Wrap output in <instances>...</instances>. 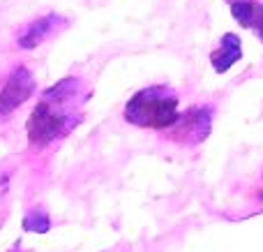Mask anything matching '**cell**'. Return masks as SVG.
<instances>
[{
	"label": "cell",
	"instance_id": "6",
	"mask_svg": "<svg viewBox=\"0 0 263 252\" xmlns=\"http://www.w3.org/2000/svg\"><path fill=\"white\" fill-rule=\"evenodd\" d=\"M242 58V44L240 37L236 32H224L222 40H219V46L210 53V65L217 74H224L227 69H231L238 60Z\"/></svg>",
	"mask_w": 263,
	"mask_h": 252
},
{
	"label": "cell",
	"instance_id": "1",
	"mask_svg": "<svg viewBox=\"0 0 263 252\" xmlns=\"http://www.w3.org/2000/svg\"><path fill=\"white\" fill-rule=\"evenodd\" d=\"M90 93V86L79 77H65L46 88L26 123L28 141L44 148L67 137L83 120V106Z\"/></svg>",
	"mask_w": 263,
	"mask_h": 252
},
{
	"label": "cell",
	"instance_id": "2",
	"mask_svg": "<svg viewBox=\"0 0 263 252\" xmlns=\"http://www.w3.org/2000/svg\"><path fill=\"white\" fill-rule=\"evenodd\" d=\"M125 120L136 128L164 130L178 120V93L171 86H148L134 93L125 104Z\"/></svg>",
	"mask_w": 263,
	"mask_h": 252
},
{
	"label": "cell",
	"instance_id": "5",
	"mask_svg": "<svg viewBox=\"0 0 263 252\" xmlns=\"http://www.w3.org/2000/svg\"><path fill=\"white\" fill-rule=\"evenodd\" d=\"M67 28V19L60 16V14L51 12V14H44V16L35 19V21L26 23V26L18 30L16 35V46L23 51H30V49H37L40 44H44L46 40L55 37L60 30Z\"/></svg>",
	"mask_w": 263,
	"mask_h": 252
},
{
	"label": "cell",
	"instance_id": "7",
	"mask_svg": "<svg viewBox=\"0 0 263 252\" xmlns=\"http://www.w3.org/2000/svg\"><path fill=\"white\" fill-rule=\"evenodd\" d=\"M229 9L242 28H252L263 42V3L259 0H229Z\"/></svg>",
	"mask_w": 263,
	"mask_h": 252
},
{
	"label": "cell",
	"instance_id": "4",
	"mask_svg": "<svg viewBox=\"0 0 263 252\" xmlns=\"http://www.w3.org/2000/svg\"><path fill=\"white\" fill-rule=\"evenodd\" d=\"M35 77L26 65H18L9 72V77L5 79V86L0 88V120L9 118L21 104H26L28 97H32L35 93Z\"/></svg>",
	"mask_w": 263,
	"mask_h": 252
},
{
	"label": "cell",
	"instance_id": "8",
	"mask_svg": "<svg viewBox=\"0 0 263 252\" xmlns=\"http://www.w3.org/2000/svg\"><path fill=\"white\" fill-rule=\"evenodd\" d=\"M23 229L32 234H46L51 229V218L42 206H35L23 215Z\"/></svg>",
	"mask_w": 263,
	"mask_h": 252
},
{
	"label": "cell",
	"instance_id": "9",
	"mask_svg": "<svg viewBox=\"0 0 263 252\" xmlns=\"http://www.w3.org/2000/svg\"><path fill=\"white\" fill-rule=\"evenodd\" d=\"M259 197H261V199H263V192H261V194H259Z\"/></svg>",
	"mask_w": 263,
	"mask_h": 252
},
{
	"label": "cell",
	"instance_id": "3",
	"mask_svg": "<svg viewBox=\"0 0 263 252\" xmlns=\"http://www.w3.org/2000/svg\"><path fill=\"white\" fill-rule=\"evenodd\" d=\"M210 128H213V109L208 104H199L178 116V120L166 130V134L180 146H196L208 139Z\"/></svg>",
	"mask_w": 263,
	"mask_h": 252
}]
</instances>
